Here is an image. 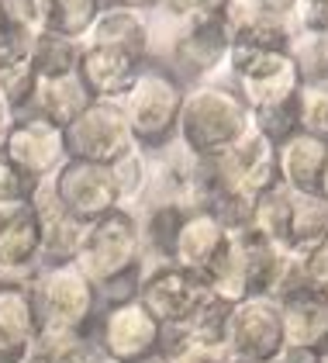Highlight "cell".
<instances>
[{"mask_svg":"<svg viewBox=\"0 0 328 363\" xmlns=\"http://www.w3.org/2000/svg\"><path fill=\"white\" fill-rule=\"evenodd\" d=\"M77 267L97 287L101 305L138 298V284L145 274V252H142V228H138L135 211L118 208L104 218L90 222Z\"/></svg>","mask_w":328,"mask_h":363,"instance_id":"1","label":"cell"},{"mask_svg":"<svg viewBox=\"0 0 328 363\" xmlns=\"http://www.w3.org/2000/svg\"><path fill=\"white\" fill-rule=\"evenodd\" d=\"M249 132H252V111L235 86L215 84V80L187 86L180 125H176V145L187 156L193 160L225 156Z\"/></svg>","mask_w":328,"mask_h":363,"instance_id":"2","label":"cell"},{"mask_svg":"<svg viewBox=\"0 0 328 363\" xmlns=\"http://www.w3.org/2000/svg\"><path fill=\"white\" fill-rule=\"evenodd\" d=\"M187 86L173 77L166 62L145 59L142 73L135 77L132 90L118 101L125 121L132 128L138 152L159 156L169 145H176V125H180V108H183Z\"/></svg>","mask_w":328,"mask_h":363,"instance_id":"3","label":"cell"},{"mask_svg":"<svg viewBox=\"0 0 328 363\" xmlns=\"http://www.w3.org/2000/svg\"><path fill=\"white\" fill-rule=\"evenodd\" d=\"M90 346L104 363H138L159 357L166 346V329L138 298L101 305L90 325Z\"/></svg>","mask_w":328,"mask_h":363,"instance_id":"4","label":"cell"},{"mask_svg":"<svg viewBox=\"0 0 328 363\" xmlns=\"http://www.w3.org/2000/svg\"><path fill=\"white\" fill-rule=\"evenodd\" d=\"M28 291L42 329H69V333L90 335L101 301H97V287L83 277L77 263L38 267Z\"/></svg>","mask_w":328,"mask_h":363,"instance_id":"5","label":"cell"},{"mask_svg":"<svg viewBox=\"0 0 328 363\" xmlns=\"http://www.w3.org/2000/svg\"><path fill=\"white\" fill-rule=\"evenodd\" d=\"M66 156L80 160V163H101V167H114L125 156L138 152L132 128L125 121V111L118 101H90L66 128Z\"/></svg>","mask_w":328,"mask_h":363,"instance_id":"6","label":"cell"},{"mask_svg":"<svg viewBox=\"0 0 328 363\" xmlns=\"http://www.w3.org/2000/svg\"><path fill=\"white\" fill-rule=\"evenodd\" d=\"M283 346V318L280 301L266 294L242 298L232 305L228 315V335H225V353L242 363H270L276 350Z\"/></svg>","mask_w":328,"mask_h":363,"instance_id":"7","label":"cell"},{"mask_svg":"<svg viewBox=\"0 0 328 363\" xmlns=\"http://www.w3.org/2000/svg\"><path fill=\"white\" fill-rule=\"evenodd\" d=\"M228 49H232V31H228L225 14L204 18V21H193V25L176 31V38L169 42L166 66L173 69V77L183 86L208 84L225 66Z\"/></svg>","mask_w":328,"mask_h":363,"instance_id":"8","label":"cell"},{"mask_svg":"<svg viewBox=\"0 0 328 363\" xmlns=\"http://www.w3.org/2000/svg\"><path fill=\"white\" fill-rule=\"evenodd\" d=\"M208 284L200 274L183 270L176 263H152L145 267L142 284H138V301L152 311V318L166 333L180 329L193 315V308L208 298Z\"/></svg>","mask_w":328,"mask_h":363,"instance_id":"9","label":"cell"},{"mask_svg":"<svg viewBox=\"0 0 328 363\" xmlns=\"http://www.w3.org/2000/svg\"><path fill=\"white\" fill-rule=\"evenodd\" d=\"M55 194L66 204L69 215H77L80 222H97L111 211L125 208V194H121V180L114 167H101V163H80V160H66L59 173L52 177Z\"/></svg>","mask_w":328,"mask_h":363,"instance_id":"10","label":"cell"},{"mask_svg":"<svg viewBox=\"0 0 328 363\" xmlns=\"http://www.w3.org/2000/svg\"><path fill=\"white\" fill-rule=\"evenodd\" d=\"M4 156L18 169H25L31 180H49L59 173V167L69 160L66 156V139L62 128L38 118V114H18L11 125V135L4 145Z\"/></svg>","mask_w":328,"mask_h":363,"instance_id":"11","label":"cell"},{"mask_svg":"<svg viewBox=\"0 0 328 363\" xmlns=\"http://www.w3.org/2000/svg\"><path fill=\"white\" fill-rule=\"evenodd\" d=\"M28 204H31V211H35V218H38V228H42V250H38L42 267L77 263L90 225L66 211V204L55 194L52 177H49V180H38V187H35V194H31Z\"/></svg>","mask_w":328,"mask_h":363,"instance_id":"12","label":"cell"},{"mask_svg":"<svg viewBox=\"0 0 328 363\" xmlns=\"http://www.w3.org/2000/svg\"><path fill=\"white\" fill-rule=\"evenodd\" d=\"M42 228L31 204L0 208V284H31L42 259Z\"/></svg>","mask_w":328,"mask_h":363,"instance_id":"13","label":"cell"},{"mask_svg":"<svg viewBox=\"0 0 328 363\" xmlns=\"http://www.w3.org/2000/svg\"><path fill=\"white\" fill-rule=\"evenodd\" d=\"M145 59H135L128 52H118L108 45H86L83 42V56H80V80L90 90L94 101H121L135 77L142 73Z\"/></svg>","mask_w":328,"mask_h":363,"instance_id":"14","label":"cell"},{"mask_svg":"<svg viewBox=\"0 0 328 363\" xmlns=\"http://www.w3.org/2000/svg\"><path fill=\"white\" fill-rule=\"evenodd\" d=\"M280 301V318H283V342L325 353L328 346V294L315 287H298Z\"/></svg>","mask_w":328,"mask_h":363,"instance_id":"15","label":"cell"},{"mask_svg":"<svg viewBox=\"0 0 328 363\" xmlns=\"http://www.w3.org/2000/svg\"><path fill=\"white\" fill-rule=\"evenodd\" d=\"M225 242H228V232L208 208H187V215L180 222V232L173 239L169 263H176L183 270H193V274H204L215 263V256L225 250Z\"/></svg>","mask_w":328,"mask_h":363,"instance_id":"16","label":"cell"},{"mask_svg":"<svg viewBox=\"0 0 328 363\" xmlns=\"http://www.w3.org/2000/svg\"><path fill=\"white\" fill-rule=\"evenodd\" d=\"M328 167V142L298 132L276 145V177L294 194H318Z\"/></svg>","mask_w":328,"mask_h":363,"instance_id":"17","label":"cell"},{"mask_svg":"<svg viewBox=\"0 0 328 363\" xmlns=\"http://www.w3.org/2000/svg\"><path fill=\"white\" fill-rule=\"evenodd\" d=\"M149 38H152V28H149L145 11L125 7V4H104L83 42L86 45H108V49L128 52L135 59H149Z\"/></svg>","mask_w":328,"mask_h":363,"instance_id":"18","label":"cell"},{"mask_svg":"<svg viewBox=\"0 0 328 363\" xmlns=\"http://www.w3.org/2000/svg\"><path fill=\"white\" fill-rule=\"evenodd\" d=\"M218 160L225 173H228V180L235 187H246L249 194H263L266 187L280 184V177H276V145L270 139H263L256 128Z\"/></svg>","mask_w":328,"mask_h":363,"instance_id":"19","label":"cell"},{"mask_svg":"<svg viewBox=\"0 0 328 363\" xmlns=\"http://www.w3.org/2000/svg\"><path fill=\"white\" fill-rule=\"evenodd\" d=\"M301 84L304 80H301V73H298V66H294V59H290V52H283L266 69L252 73L246 80H235L232 86L239 90V97L249 104V111H256V108H270V104L298 97Z\"/></svg>","mask_w":328,"mask_h":363,"instance_id":"20","label":"cell"},{"mask_svg":"<svg viewBox=\"0 0 328 363\" xmlns=\"http://www.w3.org/2000/svg\"><path fill=\"white\" fill-rule=\"evenodd\" d=\"M90 101H94V97H90V90L83 86L80 73H69V77H55V80H38L28 111L45 118V121H52L59 128H66Z\"/></svg>","mask_w":328,"mask_h":363,"instance_id":"21","label":"cell"},{"mask_svg":"<svg viewBox=\"0 0 328 363\" xmlns=\"http://www.w3.org/2000/svg\"><path fill=\"white\" fill-rule=\"evenodd\" d=\"M191 204H180V201H156V204H145L138 228H142V252H145V267L152 263H169V252H173V239L180 232V222L187 215Z\"/></svg>","mask_w":328,"mask_h":363,"instance_id":"22","label":"cell"},{"mask_svg":"<svg viewBox=\"0 0 328 363\" xmlns=\"http://www.w3.org/2000/svg\"><path fill=\"white\" fill-rule=\"evenodd\" d=\"M38 315L31 305L28 284H0V342L25 350L38 335Z\"/></svg>","mask_w":328,"mask_h":363,"instance_id":"23","label":"cell"},{"mask_svg":"<svg viewBox=\"0 0 328 363\" xmlns=\"http://www.w3.org/2000/svg\"><path fill=\"white\" fill-rule=\"evenodd\" d=\"M328 239V204L322 194H294L290 201V228L287 252L304 256Z\"/></svg>","mask_w":328,"mask_h":363,"instance_id":"24","label":"cell"},{"mask_svg":"<svg viewBox=\"0 0 328 363\" xmlns=\"http://www.w3.org/2000/svg\"><path fill=\"white\" fill-rule=\"evenodd\" d=\"M80 56H83V42L80 38H69V35H59V31H42L31 49V69L38 80H55V77H69L80 69Z\"/></svg>","mask_w":328,"mask_h":363,"instance_id":"25","label":"cell"},{"mask_svg":"<svg viewBox=\"0 0 328 363\" xmlns=\"http://www.w3.org/2000/svg\"><path fill=\"white\" fill-rule=\"evenodd\" d=\"M49 31V0H0V42L31 49V42Z\"/></svg>","mask_w":328,"mask_h":363,"instance_id":"26","label":"cell"},{"mask_svg":"<svg viewBox=\"0 0 328 363\" xmlns=\"http://www.w3.org/2000/svg\"><path fill=\"white\" fill-rule=\"evenodd\" d=\"M200 277L208 284V291L215 298H221V301H228V305H239L242 298H249V267L235 235H228L225 250L215 256V263Z\"/></svg>","mask_w":328,"mask_h":363,"instance_id":"27","label":"cell"},{"mask_svg":"<svg viewBox=\"0 0 328 363\" xmlns=\"http://www.w3.org/2000/svg\"><path fill=\"white\" fill-rule=\"evenodd\" d=\"M35 69H31V59L28 49H14V45H4L0 42V104L14 114H25L31 104V94H35Z\"/></svg>","mask_w":328,"mask_h":363,"instance_id":"28","label":"cell"},{"mask_svg":"<svg viewBox=\"0 0 328 363\" xmlns=\"http://www.w3.org/2000/svg\"><path fill=\"white\" fill-rule=\"evenodd\" d=\"M228 315L232 305L221 301L215 294H208L200 305L193 308V315L173 333H166V339H180V342H200V346H221L225 350V335H228Z\"/></svg>","mask_w":328,"mask_h":363,"instance_id":"29","label":"cell"},{"mask_svg":"<svg viewBox=\"0 0 328 363\" xmlns=\"http://www.w3.org/2000/svg\"><path fill=\"white\" fill-rule=\"evenodd\" d=\"M90 335L69 333V329H38V335L25 346V360L21 363H77L90 357Z\"/></svg>","mask_w":328,"mask_h":363,"instance_id":"30","label":"cell"},{"mask_svg":"<svg viewBox=\"0 0 328 363\" xmlns=\"http://www.w3.org/2000/svg\"><path fill=\"white\" fill-rule=\"evenodd\" d=\"M290 201H294V191L273 184L263 194H256V204H252V232H259L263 239L283 250H287V228H290Z\"/></svg>","mask_w":328,"mask_h":363,"instance_id":"31","label":"cell"},{"mask_svg":"<svg viewBox=\"0 0 328 363\" xmlns=\"http://www.w3.org/2000/svg\"><path fill=\"white\" fill-rule=\"evenodd\" d=\"M108 0H49V28L69 38H86Z\"/></svg>","mask_w":328,"mask_h":363,"instance_id":"32","label":"cell"},{"mask_svg":"<svg viewBox=\"0 0 328 363\" xmlns=\"http://www.w3.org/2000/svg\"><path fill=\"white\" fill-rule=\"evenodd\" d=\"M290 59L304 84H328V35H298Z\"/></svg>","mask_w":328,"mask_h":363,"instance_id":"33","label":"cell"},{"mask_svg":"<svg viewBox=\"0 0 328 363\" xmlns=\"http://www.w3.org/2000/svg\"><path fill=\"white\" fill-rule=\"evenodd\" d=\"M252 128H256L263 139H270L273 145L287 142L290 135H298V132H301V125H298V97L270 104V108H256V111H252Z\"/></svg>","mask_w":328,"mask_h":363,"instance_id":"34","label":"cell"},{"mask_svg":"<svg viewBox=\"0 0 328 363\" xmlns=\"http://www.w3.org/2000/svg\"><path fill=\"white\" fill-rule=\"evenodd\" d=\"M298 125H301V132L328 142V84H301Z\"/></svg>","mask_w":328,"mask_h":363,"instance_id":"35","label":"cell"},{"mask_svg":"<svg viewBox=\"0 0 328 363\" xmlns=\"http://www.w3.org/2000/svg\"><path fill=\"white\" fill-rule=\"evenodd\" d=\"M156 11L163 14L166 21L187 28L193 21H204V18H218L225 14V0H159Z\"/></svg>","mask_w":328,"mask_h":363,"instance_id":"36","label":"cell"},{"mask_svg":"<svg viewBox=\"0 0 328 363\" xmlns=\"http://www.w3.org/2000/svg\"><path fill=\"white\" fill-rule=\"evenodd\" d=\"M38 180H31L25 169H18L4 152H0V208H14V204H28L35 194Z\"/></svg>","mask_w":328,"mask_h":363,"instance_id":"37","label":"cell"},{"mask_svg":"<svg viewBox=\"0 0 328 363\" xmlns=\"http://www.w3.org/2000/svg\"><path fill=\"white\" fill-rule=\"evenodd\" d=\"M163 360L166 363H232V357H228L221 346H200V342L166 339Z\"/></svg>","mask_w":328,"mask_h":363,"instance_id":"38","label":"cell"},{"mask_svg":"<svg viewBox=\"0 0 328 363\" xmlns=\"http://www.w3.org/2000/svg\"><path fill=\"white\" fill-rule=\"evenodd\" d=\"M298 259H301L304 284L315 287V291H328V239L322 246H315L311 252L298 256Z\"/></svg>","mask_w":328,"mask_h":363,"instance_id":"39","label":"cell"},{"mask_svg":"<svg viewBox=\"0 0 328 363\" xmlns=\"http://www.w3.org/2000/svg\"><path fill=\"white\" fill-rule=\"evenodd\" d=\"M270 363H322V353H315V350H301V346H287V342H283Z\"/></svg>","mask_w":328,"mask_h":363,"instance_id":"40","label":"cell"},{"mask_svg":"<svg viewBox=\"0 0 328 363\" xmlns=\"http://www.w3.org/2000/svg\"><path fill=\"white\" fill-rule=\"evenodd\" d=\"M11 125H14V114L7 111L4 104H0V152H4V145H7V135H11Z\"/></svg>","mask_w":328,"mask_h":363,"instance_id":"41","label":"cell"},{"mask_svg":"<svg viewBox=\"0 0 328 363\" xmlns=\"http://www.w3.org/2000/svg\"><path fill=\"white\" fill-rule=\"evenodd\" d=\"M25 360V350H18V346H4L0 342V363H21Z\"/></svg>","mask_w":328,"mask_h":363,"instance_id":"42","label":"cell"},{"mask_svg":"<svg viewBox=\"0 0 328 363\" xmlns=\"http://www.w3.org/2000/svg\"><path fill=\"white\" fill-rule=\"evenodd\" d=\"M108 4H125V7H135V11H149V7H156L159 0H108Z\"/></svg>","mask_w":328,"mask_h":363,"instance_id":"43","label":"cell"},{"mask_svg":"<svg viewBox=\"0 0 328 363\" xmlns=\"http://www.w3.org/2000/svg\"><path fill=\"white\" fill-rule=\"evenodd\" d=\"M318 194L325 197V204H328V167H325V177H322V187H318Z\"/></svg>","mask_w":328,"mask_h":363,"instance_id":"44","label":"cell"},{"mask_svg":"<svg viewBox=\"0 0 328 363\" xmlns=\"http://www.w3.org/2000/svg\"><path fill=\"white\" fill-rule=\"evenodd\" d=\"M77 363H104V360H101L97 353H90V357H83V360H77Z\"/></svg>","mask_w":328,"mask_h":363,"instance_id":"45","label":"cell"},{"mask_svg":"<svg viewBox=\"0 0 328 363\" xmlns=\"http://www.w3.org/2000/svg\"><path fill=\"white\" fill-rule=\"evenodd\" d=\"M138 363H166V360H163V353H159V357H149V360H138Z\"/></svg>","mask_w":328,"mask_h":363,"instance_id":"46","label":"cell"},{"mask_svg":"<svg viewBox=\"0 0 328 363\" xmlns=\"http://www.w3.org/2000/svg\"><path fill=\"white\" fill-rule=\"evenodd\" d=\"M322 363H328V346H325V353H322Z\"/></svg>","mask_w":328,"mask_h":363,"instance_id":"47","label":"cell"},{"mask_svg":"<svg viewBox=\"0 0 328 363\" xmlns=\"http://www.w3.org/2000/svg\"><path fill=\"white\" fill-rule=\"evenodd\" d=\"M232 363H242V360H232Z\"/></svg>","mask_w":328,"mask_h":363,"instance_id":"48","label":"cell"},{"mask_svg":"<svg viewBox=\"0 0 328 363\" xmlns=\"http://www.w3.org/2000/svg\"><path fill=\"white\" fill-rule=\"evenodd\" d=\"M325 294H328V291H325Z\"/></svg>","mask_w":328,"mask_h":363,"instance_id":"49","label":"cell"}]
</instances>
